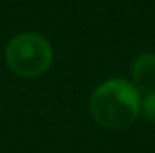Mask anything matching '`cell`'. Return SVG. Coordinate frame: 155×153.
Returning <instances> with one entry per match:
<instances>
[{"label": "cell", "mask_w": 155, "mask_h": 153, "mask_svg": "<svg viewBox=\"0 0 155 153\" xmlns=\"http://www.w3.org/2000/svg\"><path fill=\"white\" fill-rule=\"evenodd\" d=\"M88 110L99 126L124 130L141 115V92L128 79H107L92 92Z\"/></svg>", "instance_id": "cell-1"}, {"label": "cell", "mask_w": 155, "mask_h": 153, "mask_svg": "<svg viewBox=\"0 0 155 153\" xmlns=\"http://www.w3.org/2000/svg\"><path fill=\"white\" fill-rule=\"evenodd\" d=\"M5 63L20 77H38L52 63V47L38 33H20L5 47Z\"/></svg>", "instance_id": "cell-2"}, {"label": "cell", "mask_w": 155, "mask_h": 153, "mask_svg": "<svg viewBox=\"0 0 155 153\" xmlns=\"http://www.w3.org/2000/svg\"><path fill=\"white\" fill-rule=\"evenodd\" d=\"M132 85L144 94L155 92V52H143L139 54L130 69Z\"/></svg>", "instance_id": "cell-3"}, {"label": "cell", "mask_w": 155, "mask_h": 153, "mask_svg": "<svg viewBox=\"0 0 155 153\" xmlns=\"http://www.w3.org/2000/svg\"><path fill=\"white\" fill-rule=\"evenodd\" d=\"M141 114L148 122L155 124V92L144 94V97H141Z\"/></svg>", "instance_id": "cell-4"}]
</instances>
